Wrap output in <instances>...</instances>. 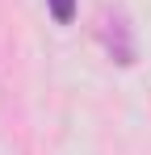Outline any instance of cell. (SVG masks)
<instances>
[{
    "instance_id": "6da1fadb",
    "label": "cell",
    "mask_w": 151,
    "mask_h": 155,
    "mask_svg": "<svg viewBox=\"0 0 151 155\" xmlns=\"http://www.w3.org/2000/svg\"><path fill=\"white\" fill-rule=\"evenodd\" d=\"M101 42H105V51H109V59H113L118 67H130V63L139 59L134 29H130V17H126L122 8H109V13L101 17Z\"/></svg>"
},
{
    "instance_id": "7a4b0ae2",
    "label": "cell",
    "mask_w": 151,
    "mask_h": 155,
    "mask_svg": "<svg viewBox=\"0 0 151 155\" xmlns=\"http://www.w3.org/2000/svg\"><path fill=\"white\" fill-rule=\"evenodd\" d=\"M46 8H50V17L59 25H72L76 21V0H46Z\"/></svg>"
}]
</instances>
